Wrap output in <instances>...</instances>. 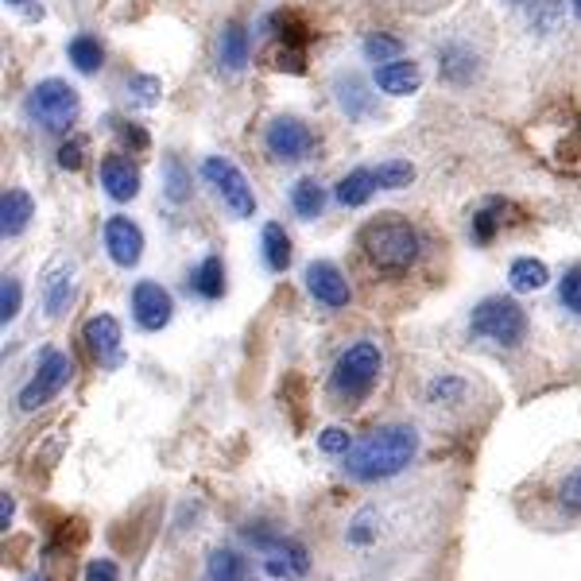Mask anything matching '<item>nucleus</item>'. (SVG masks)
Listing matches in <instances>:
<instances>
[{"instance_id": "obj_10", "label": "nucleus", "mask_w": 581, "mask_h": 581, "mask_svg": "<svg viewBox=\"0 0 581 581\" xmlns=\"http://www.w3.org/2000/svg\"><path fill=\"white\" fill-rule=\"evenodd\" d=\"M132 314H136L140 329L155 334V329H163L175 318V298H171V290H163V284H155V279H140V284L132 287Z\"/></svg>"}, {"instance_id": "obj_15", "label": "nucleus", "mask_w": 581, "mask_h": 581, "mask_svg": "<svg viewBox=\"0 0 581 581\" xmlns=\"http://www.w3.org/2000/svg\"><path fill=\"white\" fill-rule=\"evenodd\" d=\"M376 85L384 93H391V98H407V93H415L422 85V70L407 59L384 62V67H376Z\"/></svg>"}, {"instance_id": "obj_24", "label": "nucleus", "mask_w": 581, "mask_h": 581, "mask_svg": "<svg viewBox=\"0 0 581 581\" xmlns=\"http://www.w3.org/2000/svg\"><path fill=\"white\" fill-rule=\"evenodd\" d=\"M222 67L225 70H245L248 67V31L241 23H225L222 31Z\"/></svg>"}, {"instance_id": "obj_4", "label": "nucleus", "mask_w": 581, "mask_h": 581, "mask_svg": "<svg viewBox=\"0 0 581 581\" xmlns=\"http://www.w3.org/2000/svg\"><path fill=\"white\" fill-rule=\"evenodd\" d=\"M380 368H384V357H380V345L376 342H357L337 357L334 365V376H329V388L334 396L342 399H365L373 391V384L380 380Z\"/></svg>"}, {"instance_id": "obj_32", "label": "nucleus", "mask_w": 581, "mask_h": 581, "mask_svg": "<svg viewBox=\"0 0 581 581\" xmlns=\"http://www.w3.org/2000/svg\"><path fill=\"white\" fill-rule=\"evenodd\" d=\"M20 303H23V290H20V279L8 276L0 284V322H12L20 314Z\"/></svg>"}, {"instance_id": "obj_1", "label": "nucleus", "mask_w": 581, "mask_h": 581, "mask_svg": "<svg viewBox=\"0 0 581 581\" xmlns=\"http://www.w3.org/2000/svg\"><path fill=\"white\" fill-rule=\"evenodd\" d=\"M419 453V435H415V427H404V422H396V427H380L373 430V435H365L360 442H353V450L345 453V473L353 477V481H388V477L404 473L407 466H411V458Z\"/></svg>"}, {"instance_id": "obj_39", "label": "nucleus", "mask_w": 581, "mask_h": 581, "mask_svg": "<svg viewBox=\"0 0 581 581\" xmlns=\"http://www.w3.org/2000/svg\"><path fill=\"white\" fill-rule=\"evenodd\" d=\"M12 512H16V504H12V497L4 492V497H0V528L4 531H8V523H12Z\"/></svg>"}, {"instance_id": "obj_28", "label": "nucleus", "mask_w": 581, "mask_h": 581, "mask_svg": "<svg viewBox=\"0 0 581 581\" xmlns=\"http://www.w3.org/2000/svg\"><path fill=\"white\" fill-rule=\"evenodd\" d=\"M337 101H342V109L349 116H360L368 109V93L365 85H360V78H337Z\"/></svg>"}, {"instance_id": "obj_23", "label": "nucleus", "mask_w": 581, "mask_h": 581, "mask_svg": "<svg viewBox=\"0 0 581 581\" xmlns=\"http://www.w3.org/2000/svg\"><path fill=\"white\" fill-rule=\"evenodd\" d=\"M206 570H210V581H248V578H253V567H248L245 554L225 551V547L210 554Z\"/></svg>"}, {"instance_id": "obj_13", "label": "nucleus", "mask_w": 581, "mask_h": 581, "mask_svg": "<svg viewBox=\"0 0 581 581\" xmlns=\"http://www.w3.org/2000/svg\"><path fill=\"white\" fill-rule=\"evenodd\" d=\"M82 342L101 365H121V322L113 314H93L82 326Z\"/></svg>"}, {"instance_id": "obj_27", "label": "nucleus", "mask_w": 581, "mask_h": 581, "mask_svg": "<svg viewBox=\"0 0 581 581\" xmlns=\"http://www.w3.org/2000/svg\"><path fill=\"white\" fill-rule=\"evenodd\" d=\"M376 183H380V191H404L415 183V167L407 160H388L376 167Z\"/></svg>"}, {"instance_id": "obj_21", "label": "nucleus", "mask_w": 581, "mask_h": 581, "mask_svg": "<svg viewBox=\"0 0 581 581\" xmlns=\"http://www.w3.org/2000/svg\"><path fill=\"white\" fill-rule=\"evenodd\" d=\"M547 279H551V272H547V264L536 261V256H520V261H512V268H508V284H512V290H520V295L547 287Z\"/></svg>"}, {"instance_id": "obj_9", "label": "nucleus", "mask_w": 581, "mask_h": 581, "mask_svg": "<svg viewBox=\"0 0 581 581\" xmlns=\"http://www.w3.org/2000/svg\"><path fill=\"white\" fill-rule=\"evenodd\" d=\"M314 132L306 129L298 116H276V121L268 124V132H264V152L272 155L276 163H298L306 160V155L314 152Z\"/></svg>"}, {"instance_id": "obj_18", "label": "nucleus", "mask_w": 581, "mask_h": 581, "mask_svg": "<svg viewBox=\"0 0 581 581\" xmlns=\"http://www.w3.org/2000/svg\"><path fill=\"white\" fill-rule=\"evenodd\" d=\"M191 290L198 298H206V303H217V298L225 295V264H222V256H206V261L194 268Z\"/></svg>"}, {"instance_id": "obj_11", "label": "nucleus", "mask_w": 581, "mask_h": 581, "mask_svg": "<svg viewBox=\"0 0 581 581\" xmlns=\"http://www.w3.org/2000/svg\"><path fill=\"white\" fill-rule=\"evenodd\" d=\"M105 248L113 256L116 268H136L140 256H144V233L132 217H109L105 222Z\"/></svg>"}, {"instance_id": "obj_12", "label": "nucleus", "mask_w": 581, "mask_h": 581, "mask_svg": "<svg viewBox=\"0 0 581 581\" xmlns=\"http://www.w3.org/2000/svg\"><path fill=\"white\" fill-rule=\"evenodd\" d=\"M306 290L318 298L322 306L337 310V306H349V279L342 276V268L329 261L306 264Z\"/></svg>"}, {"instance_id": "obj_33", "label": "nucleus", "mask_w": 581, "mask_h": 581, "mask_svg": "<svg viewBox=\"0 0 581 581\" xmlns=\"http://www.w3.org/2000/svg\"><path fill=\"white\" fill-rule=\"evenodd\" d=\"M318 450L322 453H349L353 450V438H349V430H342V427H326L318 435Z\"/></svg>"}, {"instance_id": "obj_14", "label": "nucleus", "mask_w": 581, "mask_h": 581, "mask_svg": "<svg viewBox=\"0 0 581 581\" xmlns=\"http://www.w3.org/2000/svg\"><path fill=\"white\" fill-rule=\"evenodd\" d=\"M101 186H105V194L113 202H129L140 194V171L132 167L124 155H109V160L101 163Z\"/></svg>"}, {"instance_id": "obj_20", "label": "nucleus", "mask_w": 581, "mask_h": 581, "mask_svg": "<svg viewBox=\"0 0 581 581\" xmlns=\"http://www.w3.org/2000/svg\"><path fill=\"white\" fill-rule=\"evenodd\" d=\"M261 248H264V264H268L272 272H287L290 268V237L284 225L268 222L261 233Z\"/></svg>"}, {"instance_id": "obj_42", "label": "nucleus", "mask_w": 581, "mask_h": 581, "mask_svg": "<svg viewBox=\"0 0 581 581\" xmlns=\"http://www.w3.org/2000/svg\"><path fill=\"white\" fill-rule=\"evenodd\" d=\"M512 4H523V0H512Z\"/></svg>"}, {"instance_id": "obj_25", "label": "nucleus", "mask_w": 581, "mask_h": 581, "mask_svg": "<svg viewBox=\"0 0 581 581\" xmlns=\"http://www.w3.org/2000/svg\"><path fill=\"white\" fill-rule=\"evenodd\" d=\"M67 54H70V62H74V70H82V74H98L101 62H105V51H101V43L93 35H74Z\"/></svg>"}, {"instance_id": "obj_41", "label": "nucleus", "mask_w": 581, "mask_h": 581, "mask_svg": "<svg viewBox=\"0 0 581 581\" xmlns=\"http://www.w3.org/2000/svg\"><path fill=\"white\" fill-rule=\"evenodd\" d=\"M8 4H23V0H8Z\"/></svg>"}, {"instance_id": "obj_6", "label": "nucleus", "mask_w": 581, "mask_h": 581, "mask_svg": "<svg viewBox=\"0 0 581 581\" xmlns=\"http://www.w3.org/2000/svg\"><path fill=\"white\" fill-rule=\"evenodd\" d=\"M202 179L214 186V194L225 202L233 217H253L256 214V198H253V186H248L245 171L237 163H230L225 155H210L202 163Z\"/></svg>"}, {"instance_id": "obj_43", "label": "nucleus", "mask_w": 581, "mask_h": 581, "mask_svg": "<svg viewBox=\"0 0 581 581\" xmlns=\"http://www.w3.org/2000/svg\"><path fill=\"white\" fill-rule=\"evenodd\" d=\"M31 581H39V578H31Z\"/></svg>"}, {"instance_id": "obj_31", "label": "nucleus", "mask_w": 581, "mask_h": 581, "mask_svg": "<svg viewBox=\"0 0 581 581\" xmlns=\"http://www.w3.org/2000/svg\"><path fill=\"white\" fill-rule=\"evenodd\" d=\"M399 51H404V43H399V39H391V35H368L365 39L368 62H396Z\"/></svg>"}, {"instance_id": "obj_40", "label": "nucleus", "mask_w": 581, "mask_h": 581, "mask_svg": "<svg viewBox=\"0 0 581 581\" xmlns=\"http://www.w3.org/2000/svg\"><path fill=\"white\" fill-rule=\"evenodd\" d=\"M574 16H578V20H581V0H574Z\"/></svg>"}, {"instance_id": "obj_36", "label": "nucleus", "mask_w": 581, "mask_h": 581, "mask_svg": "<svg viewBox=\"0 0 581 581\" xmlns=\"http://www.w3.org/2000/svg\"><path fill=\"white\" fill-rule=\"evenodd\" d=\"M85 581H121V567L113 559H93L85 567Z\"/></svg>"}, {"instance_id": "obj_30", "label": "nucleus", "mask_w": 581, "mask_h": 581, "mask_svg": "<svg viewBox=\"0 0 581 581\" xmlns=\"http://www.w3.org/2000/svg\"><path fill=\"white\" fill-rule=\"evenodd\" d=\"M559 504L567 508L570 516H581V466H574L559 481Z\"/></svg>"}, {"instance_id": "obj_34", "label": "nucleus", "mask_w": 581, "mask_h": 581, "mask_svg": "<svg viewBox=\"0 0 581 581\" xmlns=\"http://www.w3.org/2000/svg\"><path fill=\"white\" fill-rule=\"evenodd\" d=\"M461 391H466V384L453 380V376H438L435 384H430V404H453V399H461Z\"/></svg>"}, {"instance_id": "obj_29", "label": "nucleus", "mask_w": 581, "mask_h": 581, "mask_svg": "<svg viewBox=\"0 0 581 581\" xmlns=\"http://www.w3.org/2000/svg\"><path fill=\"white\" fill-rule=\"evenodd\" d=\"M559 303L567 306L570 314H581V264L567 268V276L559 279Z\"/></svg>"}, {"instance_id": "obj_38", "label": "nucleus", "mask_w": 581, "mask_h": 581, "mask_svg": "<svg viewBox=\"0 0 581 581\" xmlns=\"http://www.w3.org/2000/svg\"><path fill=\"white\" fill-rule=\"evenodd\" d=\"M121 136L129 140V144H136V147H147V132L144 129H129V124H124Z\"/></svg>"}, {"instance_id": "obj_7", "label": "nucleus", "mask_w": 581, "mask_h": 581, "mask_svg": "<svg viewBox=\"0 0 581 581\" xmlns=\"http://www.w3.org/2000/svg\"><path fill=\"white\" fill-rule=\"evenodd\" d=\"M248 543L261 547L264 554V574L268 578H279V581H295L310 570V554H306L303 543L295 539H284V536H272V531H245Z\"/></svg>"}, {"instance_id": "obj_3", "label": "nucleus", "mask_w": 581, "mask_h": 581, "mask_svg": "<svg viewBox=\"0 0 581 581\" xmlns=\"http://www.w3.org/2000/svg\"><path fill=\"white\" fill-rule=\"evenodd\" d=\"M469 334L481 337V342L504 345V349H516V345L528 337V310H523L516 298L504 295H489L473 306V318H469Z\"/></svg>"}, {"instance_id": "obj_22", "label": "nucleus", "mask_w": 581, "mask_h": 581, "mask_svg": "<svg viewBox=\"0 0 581 581\" xmlns=\"http://www.w3.org/2000/svg\"><path fill=\"white\" fill-rule=\"evenodd\" d=\"M322 206H326V194H322L318 179H298V183L290 186V210H295L303 222L322 217Z\"/></svg>"}, {"instance_id": "obj_2", "label": "nucleus", "mask_w": 581, "mask_h": 581, "mask_svg": "<svg viewBox=\"0 0 581 581\" xmlns=\"http://www.w3.org/2000/svg\"><path fill=\"white\" fill-rule=\"evenodd\" d=\"M360 248L380 272H407L419 261V233L404 217L384 214L360 230Z\"/></svg>"}, {"instance_id": "obj_26", "label": "nucleus", "mask_w": 581, "mask_h": 581, "mask_svg": "<svg viewBox=\"0 0 581 581\" xmlns=\"http://www.w3.org/2000/svg\"><path fill=\"white\" fill-rule=\"evenodd\" d=\"M163 194H167L171 202H186V198H191V175H186L183 160H175V155L163 163Z\"/></svg>"}, {"instance_id": "obj_35", "label": "nucleus", "mask_w": 581, "mask_h": 581, "mask_svg": "<svg viewBox=\"0 0 581 581\" xmlns=\"http://www.w3.org/2000/svg\"><path fill=\"white\" fill-rule=\"evenodd\" d=\"M497 225H500V217H497V206L481 210V214L473 217V241H481V245H489V241L497 237Z\"/></svg>"}, {"instance_id": "obj_19", "label": "nucleus", "mask_w": 581, "mask_h": 581, "mask_svg": "<svg viewBox=\"0 0 581 581\" xmlns=\"http://www.w3.org/2000/svg\"><path fill=\"white\" fill-rule=\"evenodd\" d=\"M376 171H368V167H357V171H349V175L342 179V183H337V202H342V206H365L368 198H373L376 194Z\"/></svg>"}, {"instance_id": "obj_16", "label": "nucleus", "mask_w": 581, "mask_h": 581, "mask_svg": "<svg viewBox=\"0 0 581 581\" xmlns=\"http://www.w3.org/2000/svg\"><path fill=\"white\" fill-rule=\"evenodd\" d=\"M35 217V202H31L28 191H4L0 198V233L4 237H20L23 230L31 225Z\"/></svg>"}, {"instance_id": "obj_5", "label": "nucleus", "mask_w": 581, "mask_h": 581, "mask_svg": "<svg viewBox=\"0 0 581 581\" xmlns=\"http://www.w3.org/2000/svg\"><path fill=\"white\" fill-rule=\"evenodd\" d=\"M78 109H82L78 90H70L62 78H47L28 93V116L47 132H67L78 121Z\"/></svg>"}, {"instance_id": "obj_17", "label": "nucleus", "mask_w": 581, "mask_h": 581, "mask_svg": "<svg viewBox=\"0 0 581 581\" xmlns=\"http://www.w3.org/2000/svg\"><path fill=\"white\" fill-rule=\"evenodd\" d=\"M70 298H74V272H70L67 264H54L43 279V310L51 314V318H59V314H67Z\"/></svg>"}, {"instance_id": "obj_37", "label": "nucleus", "mask_w": 581, "mask_h": 581, "mask_svg": "<svg viewBox=\"0 0 581 581\" xmlns=\"http://www.w3.org/2000/svg\"><path fill=\"white\" fill-rule=\"evenodd\" d=\"M59 167H67V171H78V167H82V140H74V144H62Z\"/></svg>"}, {"instance_id": "obj_8", "label": "nucleus", "mask_w": 581, "mask_h": 581, "mask_svg": "<svg viewBox=\"0 0 581 581\" xmlns=\"http://www.w3.org/2000/svg\"><path fill=\"white\" fill-rule=\"evenodd\" d=\"M70 373H74V365H70L67 353H59V349L43 353L35 376H31L20 391V411H39L43 404H51V399L70 384Z\"/></svg>"}]
</instances>
